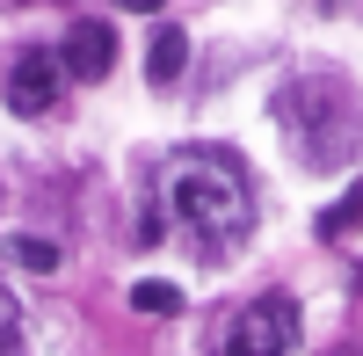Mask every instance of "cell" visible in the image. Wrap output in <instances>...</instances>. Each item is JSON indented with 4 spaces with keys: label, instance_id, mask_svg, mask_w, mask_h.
<instances>
[{
    "label": "cell",
    "instance_id": "cell-1",
    "mask_svg": "<svg viewBox=\"0 0 363 356\" xmlns=\"http://www.w3.org/2000/svg\"><path fill=\"white\" fill-rule=\"evenodd\" d=\"M160 211L182 240H196L203 255L240 247L255 226V182L233 153H174L160 167Z\"/></svg>",
    "mask_w": 363,
    "mask_h": 356
},
{
    "label": "cell",
    "instance_id": "cell-11",
    "mask_svg": "<svg viewBox=\"0 0 363 356\" xmlns=\"http://www.w3.org/2000/svg\"><path fill=\"white\" fill-rule=\"evenodd\" d=\"M116 8H131V15H160V0H116Z\"/></svg>",
    "mask_w": 363,
    "mask_h": 356
},
{
    "label": "cell",
    "instance_id": "cell-4",
    "mask_svg": "<svg viewBox=\"0 0 363 356\" xmlns=\"http://www.w3.org/2000/svg\"><path fill=\"white\" fill-rule=\"evenodd\" d=\"M66 95V73H58V51H22L8 66V109L15 116H44Z\"/></svg>",
    "mask_w": 363,
    "mask_h": 356
},
{
    "label": "cell",
    "instance_id": "cell-9",
    "mask_svg": "<svg viewBox=\"0 0 363 356\" xmlns=\"http://www.w3.org/2000/svg\"><path fill=\"white\" fill-rule=\"evenodd\" d=\"M0 356H22V313L8 291H0Z\"/></svg>",
    "mask_w": 363,
    "mask_h": 356
},
{
    "label": "cell",
    "instance_id": "cell-5",
    "mask_svg": "<svg viewBox=\"0 0 363 356\" xmlns=\"http://www.w3.org/2000/svg\"><path fill=\"white\" fill-rule=\"evenodd\" d=\"M116 66V29L109 22H73L66 44H58V73L66 80H109Z\"/></svg>",
    "mask_w": 363,
    "mask_h": 356
},
{
    "label": "cell",
    "instance_id": "cell-8",
    "mask_svg": "<svg viewBox=\"0 0 363 356\" xmlns=\"http://www.w3.org/2000/svg\"><path fill=\"white\" fill-rule=\"evenodd\" d=\"M15 262H22V269H37V277H51V269H58V240H15Z\"/></svg>",
    "mask_w": 363,
    "mask_h": 356
},
{
    "label": "cell",
    "instance_id": "cell-3",
    "mask_svg": "<svg viewBox=\"0 0 363 356\" xmlns=\"http://www.w3.org/2000/svg\"><path fill=\"white\" fill-rule=\"evenodd\" d=\"M298 349V313H291V299H255V306H240L233 320H225V342H218V356H291Z\"/></svg>",
    "mask_w": 363,
    "mask_h": 356
},
{
    "label": "cell",
    "instance_id": "cell-10",
    "mask_svg": "<svg viewBox=\"0 0 363 356\" xmlns=\"http://www.w3.org/2000/svg\"><path fill=\"white\" fill-rule=\"evenodd\" d=\"M356 211H363V189H349L342 204H327V218H320V233H342V226H356Z\"/></svg>",
    "mask_w": 363,
    "mask_h": 356
},
{
    "label": "cell",
    "instance_id": "cell-2",
    "mask_svg": "<svg viewBox=\"0 0 363 356\" xmlns=\"http://www.w3.org/2000/svg\"><path fill=\"white\" fill-rule=\"evenodd\" d=\"M277 124L298 138V153H306V167H335L342 145L356 138V116H349V87L327 80V73H306L291 80L277 95Z\"/></svg>",
    "mask_w": 363,
    "mask_h": 356
},
{
    "label": "cell",
    "instance_id": "cell-6",
    "mask_svg": "<svg viewBox=\"0 0 363 356\" xmlns=\"http://www.w3.org/2000/svg\"><path fill=\"white\" fill-rule=\"evenodd\" d=\"M182 66H189V37L167 22L160 37H153V51H145V80L153 87H167V80H182Z\"/></svg>",
    "mask_w": 363,
    "mask_h": 356
},
{
    "label": "cell",
    "instance_id": "cell-7",
    "mask_svg": "<svg viewBox=\"0 0 363 356\" xmlns=\"http://www.w3.org/2000/svg\"><path fill=\"white\" fill-rule=\"evenodd\" d=\"M131 306L138 313H182V291L160 284V277H145V284H131Z\"/></svg>",
    "mask_w": 363,
    "mask_h": 356
}]
</instances>
